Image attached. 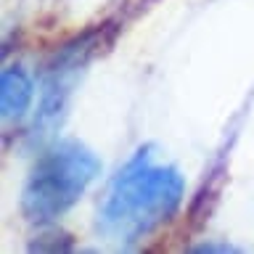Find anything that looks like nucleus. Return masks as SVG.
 Masks as SVG:
<instances>
[{
    "label": "nucleus",
    "instance_id": "1",
    "mask_svg": "<svg viewBox=\"0 0 254 254\" xmlns=\"http://www.w3.org/2000/svg\"><path fill=\"white\" fill-rule=\"evenodd\" d=\"M148 151V148H146ZM146 151L117 175L98 209V230L109 241L135 244L159 222L170 220L183 198V178L172 167H154Z\"/></svg>",
    "mask_w": 254,
    "mask_h": 254
},
{
    "label": "nucleus",
    "instance_id": "2",
    "mask_svg": "<svg viewBox=\"0 0 254 254\" xmlns=\"http://www.w3.org/2000/svg\"><path fill=\"white\" fill-rule=\"evenodd\" d=\"M101 164L74 140L59 143L37 162L24 190V214L35 222L61 217L98 175Z\"/></svg>",
    "mask_w": 254,
    "mask_h": 254
},
{
    "label": "nucleus",
    "instance_id": "3",
    "mask_svg": "<svg viewBox=\"0 0 254 254\" xmlns=\"http://www.w3.org/2000/svg\"><path fill=\"white\" fill-rule=\"evenodd\" d=\"M85 59H87V51H85L82 45H79V48H69V51L59 59V64H56V69H53V74L48 77V82H45L40 122L56 119V114L64 109V103H66L69 93H71V85H74V77L79 74V69H82Z\"/></svg>",
    "mask_w": 254,
    "mask_h": 254
},
{
    "label": "nucleus",
    "instance_id": "4",
    "mask_svg": "<svg viewBox=\"0 0 254 254\" xmlns=\"http://www.w3.org/2000/svg\"><path fill=\"white\" fill-rule=\"evenodd\" d=\"M32 101V82L21 71V66H11L3 71V117L13 119L27 111Z\"/></svg>",
    "mask_w": 254,
    "mask_h": 254
}]
</instances>
